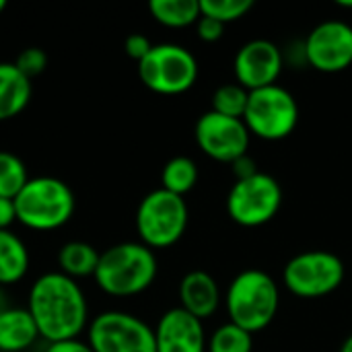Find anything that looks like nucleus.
I'll return each instance as SVG.
<instances>
[{"label":"nucleus","instance_id":"1","mask_svg":"<svg viewBox=\"0 0 352 352\" xmlns=\"http://www.w3.org/2000/svg\"><path fill=\"white\" fill-rule=\"evenodd\" d=\"M27 309L39 338L50 344L78 338L89 320V305L80 285L62 272L41 274L31 285Z\"/></svg>","mask_w":352,"mask_h":352},{"label":"nucleus","instance_id":"2","mask_svg":"<svg viewBox=\"0 0 352 352\" xmlns=\"http://www.w3.org/2000/svg\"><path fill=\"white\" fill-rule=\"evenodd\" d=\"M157 272L159 264L151 248L140 241H124L101 252L93 278L111 297H134L155 283Z\"/></svg>","mask_w":352,"mask_h":352},{"label":"nucleus","instance_id":"3","mask_svg":"<svg viewBox=\"0 0 352 352\" xmlns=\"http://www.w3.org/2000/svg\"><path fill=\"white\" fill-rule=\"evenodd\" d=\"M280 305V293L270 274L264 270L239 272L225 295V307L229 322L248 330L250 334L266 330Z\"/></svg>","mask_w":352,"mask_h":352},{"label":"nucleus","instance_id":"4","mask_svg":"<svg viewBox=\"0 0 352 352\" xmlns=\"http://www.w3.org/2000/svg\"><path fill=\"white\" fill-rule=\"evenodd\" d=\"M16 221L33 231L64 227L74 214V194L58 177H29L14 198Z\"/></svg>","mask_w":352,"mask_h":352},{"label":"nucleus","instance_id":"5","mask_svg":"<svg viewBox=\"0 0 352 352\" xmlns=\"http://www.w3.org/2000/svg\"><path fill=\"white\" fill-rule=\"evenodd\" d=\"M190 221L188 204L182 196L163 188L146 194L136 208V231L140 243L151 250H165L175 245Z\"/></svg>","mask_w":352,"mask_h":352},{"label":"nucleus","instance_id":"6","mask_svg":"<svg viewBox=\"0 0 352 352\" xmlns=\"http://www.w3.org/2000/svg\"><path fill=\"white\" fill-rule=\"evenodd\" d=\"M142 85L159 95H182L198 78V62L190 50L177 43H157L138 62Z\"/></svg>","mask_w":352,"mask_h":352},{"label":"nucleus","instance_id":"7","mask_svg":"<svg viewBox=\"0 0 352 352\" xmlns=\"http://www.w3.org/2000/svg\"><path fill=\"white\" fill-rule=\"evenodd\" d=\"M243 122L250 134L262 140H283L293 134L299 124V105L291 91L280 85H270L250 91Z\"/></svg>","mask_w":352,"mask_h":352},{"label":"nucleus","instance_id":"8","mask_svg":"<svg viewBox=\"0 0 352 352\" xmlns=\"http://www.w3.org/2000/svg\"><path fill=\"white\" fill-rule=\"evenodd\" d=\"M283 280L301 299H322L344 283V264L336 254L326 250L303 252L287 262Z\"/></svg>","mask_w":352,"mask_h":352},{"label":"nucleus","instance_id":"9","mask_svg":"<svg viewBox=\"0 0 352 352\" xmlns=\"http://www.w3.org/2000/svg\"><path fill=\"white\" fill-rule=\"evenodd\" d=\"M280 204V184L272 175L258 171L248 179L233 184L227 196V214L241 227H262L278 214Z\"/></svg>","mask_w":352,"mask_h":352},{"label":"nucleus","instance_id":"10","mask_svg":"<svg viewBox=\"0 0 352 352\" xmlns=\"http://www.w3.org/2000/svg\"><path fill=\"white\" fill-rule=\"evenodd\" d=\"M93 352H157L155 330L140 318L124 311H103L87 336Z\"/></svg>","mask_w":352,"mask_h":352},{"label":"nucleus","instance_id":"11","mask_svg":"<svg viewBox=\"0 0 352 352\" xmlns=\"http://www.w3.org/2000/svg\"><path fill=\"white\" fill-rule=\"evenodd\" d=\"M194 136L204 155L231 165L248 155L252 134L243 120L227 118L210 109L198 118Z\"/></svg>","mask_w":352,"mask_h":352},{"label":"nucleus","instance_id":"12","mask_svg":"<svg viewBox=\"0 0 352 352\" xmlns=\"http://www.w3.org/2000/svg\"><path fill=\"white\" fill-rule=\"evenodd\" d=\"M307 64L320 72H342L352 66V27L344 21H324L316 25L305 43Z\"/></svg>","mask_w":352,"mask_h":352},{"label":"nucleus","instance_id":"13","mask_svg":"<svg viewBox=\"0 0 352 352\" xmlns=\"http://www.w3.org/2000/svg\"><path fill=\"white\" fill-rule=\"evenodd\" d=\"M233 70L237 82L248 91L276 85L283 70V52L268 39H252L237 52Z\"/></svg>","mask_w":352,"mask_h":352},{"label":"nucleus","instance_id":"14","mask_svg":"<svg viewBox=\"0 0 352 352\" xmlns=\"http://www.w3.org/2000/svg\"><path fill=\"white\" fill-rule=\"evenodd\" d=\"M157 352H204L206 336L198 318L182 307L165 311L155 328Z\"/></svg>","mask_w":352,"mask_h":352},{"label":"nucleus","instance_id":"15","mask_svg":"<svg viewBox=\"0 0 352 352\" xmlns=\"http://www.w3.org/2000/svg\"><path fill=\"white\" fill-rule=\"evenodd\" d=\"M221 305L217 280L204 270L188 272L179 283V307L200 322L212 318Z\"/></svg>","mask_w":352,"mask_h":352},{"label":"nucleus","instance_id":"16","mask_svg":"<svg viewBox=\"0 0 352 352\" xmlns=\"http://www.w3.org/2000/svg\"><path fill=\"white\" fill-rule=\"evenodd\" d=\"M31 93V80L14 62H0V122L16 118L29 105Z\"/></svg>","mask_w":352,"mask_h":352},{"label":"nucleus","instance_id":"17","mask_svg":"<svg viewBox=\"0 0 352 352\" xmlns=\"http://www.w3.org/2000/svg\"><path fill=\"white\" fill-rule=\"evenodd\" d=\"M39 338V330L23 307H8L0 314V352L27 351Z\"/></svg>","mask_w":352,"mask_h":352},{"label":"nucleus","instance_id":"18","mask_svg":"<svg viewBox=\"0 0 352 352\" xmlns=\"http://www.w3.org/2000/svg\"><path fill=\"white\" fill-rule=\"evenodd\" d=\"M29 270V252L19 235L0 231V287L19 283Z\"/></svg>","mask_w":352,"mask_h":352},{"label":"nucleus","instance_id":"19","mask_svg":"<svg viewBox=\"0 0 352 352\" xmlns=\"http://www.w3.org/2000/svg\"><path fill=\"white\" fill-rule=\"evenodd\" d=\"M99 256L101 254L87 241H68L58 252V272L72 280L93 276L99 264Z\"/></svg>","mask_w":352,"mask_h":352},{"label":"nucleus","instance_id":"20","mask_svg":"<svg viewBox=\"0 0 352 352\" xmlns=\"http://www.w3.org/2000/svg\"><path fill=\"white\" fill-rule=\"evenodd\" d=\"M148 10L157 23L169 29H184L196 25L202 16L200 0H151Z\"/></svg>","mask_w":352,"mask_h":352},{"label":"nucleus","instance_id":"21","mask_svg":"<svg viewBox=\"0 0 352 352\" xmlns=\"http://www.w3.org/2000/svg\"><path fill=\"white\" fill-rule=\"evenodd\" d=\"M196 182H198V167L190 157H173L165 163L161 171V188L182 198L194 190Z\"/></svg>","mask_w":352,"mask_h":352},{"label":"nucleus","instance_id":"22","mask_svg":"<svg viewBox=\"0 0 352 352\" xmlns=\"http://www.w3.org/2000/svg\"><path fill=\"white\" fill-rule=\"evenodd\" d=\"M208 352H252L254 351V334L248 330L227 322L219 326L206 342Z\"/></svg>","mask_w":352,"mask_h":352},{"label":"nucleus","instance_id":"23","mask_svg":"<svg viewBox=\"0 0 352 352\" xmlns=\"http://www.w3.org/2000/svg\"><path fill=\"white\" fill-rule=\"evenodd\" d=\"M27 182L29 175L25 163L16 155L0 151V198L14 200Z\"/></svg>","mask_w":352,"mask_h":352},{"label":"nucleus","instance_id":"24","mask_svg":"<svg viewBox=\"0 0 352 352\" xmlns=\"http://www.w3.org/2000/svg\"><path fill=\"white\" fill-rule=\"evenodd\" d=\"M248 101H250V91L243 89L239 82L237 85H223L212 95V111L227 116V118L243 120L245 109H248Z\"/></svg>","mask_w":352,"mask_h":352},{"label":"nucleus","instance_id":"25","mask_svg":"<svg viewBox=\"0 0 352 352\" xmlns=\"http://www.w3.org/2000/svg\"><path fill=\"white\" fill-rule=\"evenodd\" d=\"M252 8H254L252 0H200L202 14L217 19L223 25L243 19Z\"/></svg>","mask_w":352,"mask_h":352},{"label":"nucleus","instance_id":"26","mask_svg":"<svg viewBox=\"0 0 352 352\" xmlns=\"http://www.w3.org/2000/svg\"><path fill=\"white\" fill-rule=\"evenodd\" d=\"M14 66L31 80L33 76L41 74L47 66V54L41 50V47H25L16 60H14Z\"/></svg>","mask_w":352,"mask_h":352},{"label":"nucleus","instance_id":"27","mask_svg":"<svg viewBox=\"0 0 352 352\" xmlns=\"http://www.w3.org/2000/svg\"><path fill=\"white\" fill-rule=\"evenodd\" d=\"M196 33H198V37H200L202 41L214 43V41H219V39L223 37L225 25L219 23L217 19H210V16H204V14H202V16L198 19V23H196Z\"/></svg>","mask_w":352,"mask_h":352},{"label":"nucleus","instance_id":"28","mask_svg":"<svg viewBox=\"0 0 352 352\" xmlns=\"http://www.w3.org/2000/svg\"><path fill=\"white\" fill-rule=\"evenodd\" d=\"M124 50H126V54H128L132 60L140 62V60H144L146 54L153 50V43H151V39H148L146 35H142V33H132V35L126 37Z\"/></svg>","mask_w":352,"mask_h":352},{"label":"nucleus","instance_id":"29","mask_svg":"<svg viewBox=\"0 0 352 352\" xmlns=\"http://www.w3.org/2000/svg\"><path fill=\"white\" fill-rule=\"evenodd\" d=\"M231 171H233V175H235V179H237V182H239V179H248V177H252V175H256V173H258V169H256V161H254L250 155H245V157H241V159L233 161V163H231Z\"/></svg>","mask_w":352,"mask_h":352},{"label":"nucleus","instance_id":"30","mask_svg":"<svg viewBox=\"0 0 352 352\" xmlns=\"http://www.w3.org/2000/svg\"><path fill=\"white\" fill-rule=\"evenodd\" d=\"M45 352H93V349L89 346V342L74 338V340H64V342H52L47 344Z\"/></svg>","mask_w":352,"mask_h":352},{"label":"nucleus","instance_id":"31","mask_svg":"<svg viewBox=\"0 0 352 352\" xmlns=\"http://www.w3.org/2000/svg\"><path fill=\"white\" fill-rule=\"evenodd\" d=\"M16 221L14 200L0 198V231H8V227Z\"/></svg>","mask_w":352,"mask_h":352},{"label":"nucleus","instance_id":"32","mask_svg":"<svg viewBox=\"0 0 352 352\" xmlns=\"http://www.w3.org/2000/svg\"><path fill=\"white\" fill-rule=\"evenodd\" d=\"M4 309H8V303H6V297H4V291H2V287H0V314H2Z\"/></svg>","mask_w":352,"mask_h":352},{"label":"nucleus","instance_id":"33","mask_svg":"<svg viewBox=\"0 0 352 352\" xmlns=\"http://www.w3.org/2000/svg\"><path fill=\"white\" fill-rule=\"evenodd\" d=\"M340 352H352V334L346 338V340H344V344H342Z\"/></svg>","mask_w":352,"mask_h":352},{"label":"nucleus","instance_id":"34","mask_svg":"<svg viewBox=\"0 0 352 352\" xmlns=\"http://www.w3.org/2000/svg\"><path fill=\"white\" fill-rule=\"evenodd\" d=\"M336 4H338V6H344V8H352L351 0H349V2H346V0H338Z\"/></svg>","mask_w":352,"mask_h":352},{"label":"nucleus","instance_id":"35","mask_svg":"<svg viewBox=\"0 0 352 352\" xmlns=\"http://www.w3.org/2000/svg\"><path fill=\"white\" fill-rule=\"evenodd\" d=\"M4 8H6V0H0V12H2Z\"/></svg>","mask_w":352,"mask_h":352}]
</instances>
